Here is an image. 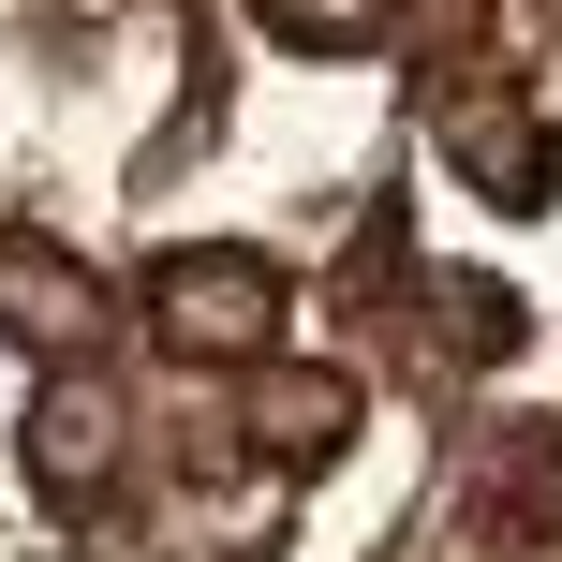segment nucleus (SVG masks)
<instances>
[{
  "label": "nucleus",
  "instance_id": "1",
  "mask_svg": "<svg viewBox=\"0 0 562 562\" xmlns=\"http://www.w3.org/2000/svg\"><path fill=\"white\" fill-rule=\"evenodd\" d=\"M281 267L267 252H237V237H193V252H164L148 267V340L164 356H207V370H267V340H281Z\"/></svg>",
  "mask_w": 562,
  "mask_h": 562
},
{
  "label": "nucleus",
  "instance_id": "2",
  "mask_svg": "<svg viewBox=\"0 0 562 562\" xmlns=\"http://www.w3.org/2000/svg\"><path fill=\"white\" fill-rule=\"evenodd\" d=\"M119 445H134V415H119L104 370H89V356L45 370V400H30V488H45L59 518H89V504L119 488Z\"/></svg>",
  "mask_w": 562,
  "mask_h": 562
},
{
  "label": "nucleus",
  "instance_id": "3",
  "mask_svg": "<svg viewBox=\"0 0 562 562\" xmlns=\"http://www.w3.org/2000/svg\"><path fill=\"white\" fill-rule=\"evenodd\" d=\"M445 164L474 178L488 207H548V193H562L548 104H518V89H459V104H445Z\"/></svg>",
  "mask_w": 562,
  "mask_h": 562
},
{
  "label": "nucleus",
  "instance_id": "4",
  "mask_svg": "<svg viewBox=\"0 0 562 562\" xmlns=\"http://www.w3.org/2000/svg\"><path fill=\"white\" fill-rule=\"evenodd\" d=\"M89 326H104V281L59 252L45 223H0V340H30V356H89Z\"/></svg>",
  "mask_w": 562,
  "mask_h": 562
},
{
  "label": "nucleus",
  "instance_id": "5",
  "mask_svg": "<svg viewBox=\"0 0 562 562\" xmlns=\"http://www.w3.org/2000/svg\"><path fill=\"white\" fill-rule=\"evenodd\" d=\"M356 415H370V400H356V370H252V445L281 459V474H326V459L340 445H356Z\"/></svg>",
  "mask_w": 562,
  "mask_h": 562
},
{
  "label": "nucleus",
  "instance_id": "6",
  "mask_svg": "<svg viewBox=\"0 0 562 562\" xmlns=\"http://www.w3.org/2000/svg\"><path fill=\"white\" fill-rule=\"evenodd\" d=\"M415 311H445V356H459V370H504V356H518V296L474 281V267H429Z\"/></svg>",
  "mask_w": 562,
  "mask_h": 562
},
{
  "label": "nucleus",
  "instance_id": "7",
  "mask_svg": "<svg viewBox=\"0 0 562 562\" xmlns=\"http://www.w3.org/2000/svg\"><path fill=\"white\" fill-rule=\"evenodd\" d=\"M252 15L281 30V45H311V59H356V45H385L415 0H252Z\"/></svg>",
  "mask_w": 562,
  "mask_h": 562
},
{
  "label": "nucleus",
  "instance_id": "8",
  "mask_svg": "<svg viewBox=\"0 0 562 562\" xmlns=\"http://www.w3.org/2000/svg\"><path fill=\"white\" fill-rule=\"evenodd\" d=\"M533 30H548V45H562V0H533Z\"/></svg>",
  "mask_w": 562,
  "mask_h": 562
},
{
  "label": "nucleus",
  "instance_id": "9",
  "mask_svg": "<svg viewBox=\"0 0 562 562\" xmlns=\"http://www.w3.org/2000/svg\"><path fill=\"white\" fill-rule=\"evenodd\" d=\"M548 562H562V548H548Z\"/></svg>",
  "mask_w": 562,
  "mask_h": 562
}]
</instances>
